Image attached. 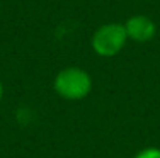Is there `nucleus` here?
Returning a JSON list of instances; mask_svg holds the SVG:
<instances>
[{
	"mask_svg": "<svg viewBox=\"0 0 160 158\" xmlns=\"http://www.w3.org/2000/svg\"><path fill=\"white\" fill-rule=\"evenodd\" d=\"M53 89L65 100H82L92 92V77L83 68L67 66L56 73Z\"/></svg>",
	"mask_w": 160,
	"mask_h": 158,
	"instance_id": "1",
	"label": "nucleus"
},
{
	"mask_svg": "<svg viewBox=\"0 0 160 158\" xmlns=\"http://www.w3.org/2000/svg\"><path fill=\"white\" fill-rule=\"evenodd\" d=\"M126 41L128 36L124 31V24L108 22V24L99 26L94 31L90 46L96 55L102 56V58H112L123 51V48L126 46Z\"/></svg>",
	"mask_w": 160,
	"mask_h": 158,
	"instance_id": "2",
	"label": "nucleus"
},
{
	"mask_svg": "<svg viewBox=\"0 0 160 158\" xmlns=\"http://www.w3.org/2000/svg\"><path fill=\"white\" fill-rule=\"evenodd\" d=\"M124 31H126L128 39L135 43H148L157 34V26L148 16H131L124 22Z\"/></svg>",
	"mask_w": 160,
	"mask_h": 158,
	"instance_id": "3",
	"label": "nucleus"
},
{
	"mask_svg": "<svg viewBox=\"0 0 160 158\" xmlns=\"http://www.w3.org/2000/svg\"><path fill=\"white\" fill-rule=\"evenodd\" d=\"M135 158H160V148H155V146L143 148L142 151L136 153Z\"/></svg>",
	"mask_w": 160,
	"mask_h": 158,
	"instance_id": "4",
	"label": "nucleus"
},
{
	"mask_svg": "<svg viewBox=\"0 0 160 158\" xmlns=\"http://www.w3.org/2000/svg\"><path fill=\"white\" fill-rule=\"evenodd\" d=\"M3 99V85H2V80H0V100Z\"/></svg>",
	"mask_w": 160,
	"mask_h": 158,
	"instance_id": "5",
	"label": "nucleus"
}]
</instances>
